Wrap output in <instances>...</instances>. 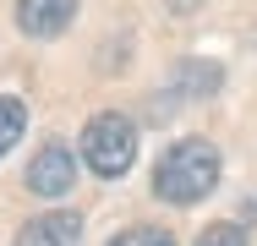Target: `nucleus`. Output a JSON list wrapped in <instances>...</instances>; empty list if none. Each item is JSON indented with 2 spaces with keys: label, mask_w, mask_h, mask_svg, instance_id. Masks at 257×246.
<instances>
[{
  "label": "nucleus",
  "mask_w": 257,
  "mask_h": 246,
  "mask_svg": "<svg viewBox=\"0 0 257 246\" xmlns=\"http://www.w3.org/2000/svg\"><path fill=\"white\" fill-rule=\"evenodd\" d=\"M219 186V148L208 137H181L164 148V159L154 164V192L175 208H192Z\"/></svg>",
  "instance_id": "1"
},
{
  "label": "nucleus",
  "mask_w": 257,
  "mask_h": 246,
  "mask_svg": "<svg viewBox=\"0 0 257 246\" xmlns=\"http://www.w3.org/2000/svg\"><path fill=\"white\" fill-rule=\"evenodd\" d=\"M82 159H88V170L104 175V181L126 175L132 159H137V126H132L120 109H99V115L82 126Z\"/></svg>",
  "instance_id": "2"
},
{
  "label": "nucleus",
  "mask_w": 257,
  "mask_h": 246,
  "mask_svg": "<svg viewBox=\"0 0 257 246\" xmlns=\"http://www.w3.org/2000/svg\"><path fill=\"white\" fill-rule=\"evenodd\" d=\"M71 186H77V159H71V148L66 143H44L33 153V164H28V192L66 197Z\"/></svg>",
  "instance_id": "3"
},
{
  "label": "nucleus",
  "mask_w": 257,
  "mask_h": 246,
  "mask_svg": "<svg viewBox=\"0 0 257 246\" xmlns=\"http://www.w3.org/2000/svg\"><path fill=\"white\" fill-rule=\"evenodd\" d=\"M77 17V0H17V28L28 39H55Z\"/></svg>",
  "instance_id": "4"
},
{
  "label": "nucleus",
  "mask_w": 257,
  "mask_h": 246,
  "mask_svg": "<svg viewBox=\"0 0 257 246\" xmlns=\"http://www.w3.org/2000/svg\"><path fill=\"white\" fill-rule=\"evenodd\" d=\"M82 241V219L77 213H39L17 230V246H77Z\"/></svg>",
  "instance_id": "5"
},
{
  "label": "nucleus",
  "mask_w": 257,
  "mask_h": 246,
  "mask_svg": "<svg viewBox=\"0 0 257 246\" xmlns=\"http://www.w3.org/2000/svg\"><path fill=\"white\" fill-rule=\"evenodd\" d=\"M22 132H28V109H22V98H0V159L17 148Z\"/></svg>",
  "instance_id": "6"
},
{
  "label": "nucleus",
  "mask_w": 257,
  "mask_h": 246,
  "mask_svg": "<svg viewBox=\"0 0 257 246\" xmlns=\"http://www.w3.org/2000/svg\"><path fill=\"white\" fill-rule=\"evenodd\" d=\"M109 246H175L170 230H154V224H137V230H120Z\"/></svg>",
  "instance_id": "7"
},
{
  "label": "nucleus",
  "mask_w": 257,
  "mask_h": 246,
  "mask_svg": "<svg viewBox=\"0 0 257 246\" xmlns=\"http://www.w3.org/2000/svg\"><path fill=\"white\" fill-rule=\"evenodd\" d=\"M181 82H186V88H192V93H213V88H219V66H197V60H192V66H181Z\"/></svg>",
  "instance_id": "8"
},
{
  "label": "nucleus",
  "mask_w": 257,
  "mask_h": 246,
  "mask_svg": "<svg viewBox=\"0 0 257 246\" xmlns=\"http://www.w3.org/2000/svg\"><path fill=\"white\" fill-rule=\"evenodd\" d=\"M197 246H246V230L241 224H208L197 235Z\"/></svg>",
  "instance_id": "9"
}]
</instances>
